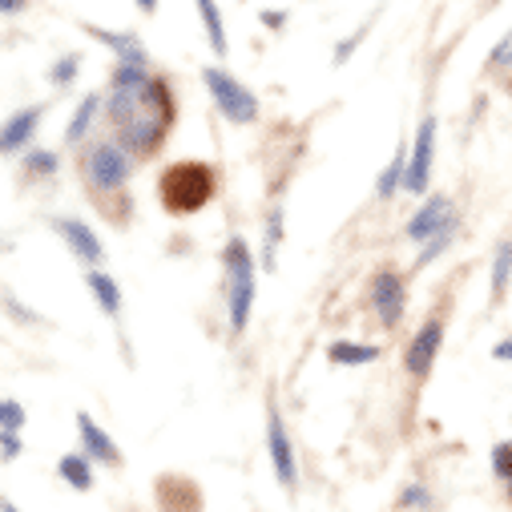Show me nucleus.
I'll return each instance as SVG.
<instances>
[{"instance_id": "9d476101", "label": "nucleus", "mask_w": 512, "mask_h": 512, "mask_svg": "<svg viewBox=\"0 0 512 512\" xmlns=\"http://www.w3.org/2000/svg\"><path fill=\"white\" fill-rule=\"evenodd\" d=\"M456 222V214H452V198L448 194H432L412 218H408V226H404V234L412 238V242H432L436 234H444L448 226Z\"/></svg>"}, {"instance_id": "4468645a", "label": "nucleus", "mask_w": 512, "mask_h": 512, "mask_svg": "<svg viewBox=\"0 0 512 512\" xmlns=\"http://www.w3.org/2000/svg\"><path fill=\"white\" fill-rule=\"evenodd\" d=\"M41 117H45V105H29V109L13 113V117L5 121V134H0V150H5V154H17V150H25V146H29V138L37 134Z\"/></svg>"}, {"instance_id": "2eb2a0df", "label": "nucleus", "mask_w": 512, "mask_h": 512, "mask_svg": "<svg viewBox=\"0 0 512 512\" xmlns=\"http://www.w3.org/2000/svg\"><path fill=\"white\" fill-rule=\"evenodd\" d=\"M101 109H105L101 93H89V97L77 101V109H73V117H69V130H65V142H69V146H81V142L89 138V130H93V121H97Z\"/></svg>"}, {"instance_id": "c85d7f7f", "label": "nucleus", "mask_w": 512, "mask_h": 512, "mask_svg": "<svg viewBox=\"0 0 512 512\" xmlns=\"http://www.w3.org/2000/svg\"><path fill=\"white\" fill-rule=\"evenodd\" d=\"M400 508H432V492L424 484H408L400 492Z\"/></svg>"}, {"instance_id": "393cba45", "label": "nucleus", "mask_w": 512, "mask_h": 512, "mask_svg": "<svg viewBox=\"0 0 512 512\" xmlns=\"http://www.w3.org/2000/svg\"><path fill=\"white\" fill-rule=\"evenodd\" d=\"M484 69H488V73H504V69H512V33H508V37H500V41L492 45V53H488Z\"/></svg>"}, {"instance_id": "72a5a7b5", "label": "nucleus", "mask_w": 512, "mask_h": 512, "mask_svg": "<svg viewBox=\"0 0 512 512\" xmlns=\"http://www.w3.org/2000/svg\"><path fill=\"white\" fill-rule=\"evenodd\" d=\"M0 9H5V17H13V13L25 9V0H0Z\"/></svg>"}, {"instance_id": "c9c22d12", "label": "nucleus", "mask_w": 512, "mask_h": 512, "mask_svg": "<svg viewBox=\"0 0 512 512\" xmlns=\"http://www.w3.org/2000/svg\"><path fill=\"white\" fill-rule=\"evenodd\" d=\"M5 512H21V508H17V504H5Z\"/></svg>"}, {"instance_id": "6e6552de", "label": "nucleus", "mask_w": 512, "mask_h": 512, "mask_svg": "<svg viewBox=\"0 0 512 512\" xmlns=\"http://www.w3.org/2000/svg\"><path fill=\"white\" fill-rule=\"evenodd\" d=\"M440 347H444V319H428L412 339H408V347H404V367H408V375H416V379H424L428 371H432V363H436V355H440Z\"/></svg>"}, {"instance_id": "7ed1b4c3", "label": "nucleus", "mask_w": 512, "mask_h": 512, "mask_svg": "<svg viewBox=\"0 0 512 512\" xmlns=\"http://www.w3.org/2000/svg\"><path fill=\"white\" fill-rule=\"evenodd\" d=\"M218 190V174L206 166V162H174L162 178H158V194H162V206L170 214H198Z\"/></svg>"}, {"instance_id": "f704fd0d", "label": "nucleus", "mask_w": 512, "mask_h": 512, "mask_svg": "<svg viewBox=\"0 0 512 512\" xmlns=\"http://www.w3.org/2000/svg\"><path fill=\"white\" fill-rule=\"evenodd\" d=\"M134 5H138L146 17H154V13H158V0H134Z\"/></svg>"}, {"instance_id": "f8f14e48", "label": "nucleus", "mask_w": 512, "mask_h": 512, "mask_svg": "<svg viewBox=\"0 0 512 512\" xmlns=\"http://www.w3.org/2000/svg\"><path fill=\"white\" fill-rule=\"evenodd\" d=\"M77 436H81V452H85L93 464H105V468H117V464H121L117 444L109 440V432H105L89 412H77Z\"/></svg>"}, {"instance_id": "9b49d317", "label": "nucleus", "mask_w": 512, "mask_h": 512, "mask_svg": "<svg viewBox=\"0 0 512 512\" xmlns=\"http://www.w3.org/2000/svg\"><path fill=\"white\" fill-rule=\"evenodd\" d=\"M53 230L65 238V246L73 250V259L77 263H85V267H101L105 263V246H101V238L93 234V226L89 222H81V218H53Z\"/></svg>"}, {"instance_id": "cd10ccee", "label": "nucleus", "mask_w": 512, "mask_h": 512, "mask_svg": "<svg viewBox=\"0 0 512 512\" xmlns=\"http://www.w3.org/2000/svg\"><path fill=\"white\" fill-rule=\"evenodd\" d=\"M25 408L17 404V400H5V404H0V428H5V432H21L25 428Z\"/></svg>"}, {"instance_id": "0eeeda50", "label": "nucleus", "mask_w": 512, "mask_h": 512, "mask_svg": "<svg viewBox=\"0 0 512 512\" xmlns=\"http://www.w3.org/2000/svg\"><path fill=\"white\" fill-rule=\"evenodd\" d=\"M432 154H436V117H424L416 142H412V158H408V174H404V190L408 194H424L432 182Z\"/></svg>"}, {"instance_id": "20e7f679", "label": "nucleus", "mask_w": 512, "mask_h": 512, "mask_svg": "<svg viewBox=\"0 0 512 512\" xmlns=\"http://www.w3.org/2000/svg\"><path fill=\"white\" fill-rule=\"evenodd\" d=\"M134 174V154L125 150L117 138L113 142H93L85 154H81V178L89 190L97 194H113L130 182Z\"/></svg>"}, {"instance_id": "dca6fc26", "label": "nucleus", "mask_w": 512, "mask_h": 512, "mask_svg": "<svg viewBox=\"0 0 512 512\" xmlns=\"http://www.w3.org/2000/svg\"><path fill=\"white\" fill-rule=\"evenodd\" d=\"M85 287H89V295L97 299V307H101L109 319H117V315H121V287H117L105 271L85 267Z\"/></svg>"}, {"instance_id": "a878e982", "label": "nucleus", "mask_w": 512, "mask_h": 512, "mask_svg": "<svg viewBox=\"0 0 512 512\" xmlns=\"http://www.w3.org/2000/svg\"><path fill=\"white\" fill-rule=\"evenodd\" d=\"M452 238H456V222H452L444 234H436L432 242H424V250H420V263H416V267H428L432 259H440V254L448 250V242H452Z\"/></svg>"}, {"instance_id": "2f4dec72", "label": "nucleus", "mask_w": 512, "mask_h": 512, "mask_svg": "<svg viewBox=\"0 0 512 512\" xmlns=\"http://www.w3.org/2000/svg\"><path fill=\"white\" fill-rule=\"evenodd\" d=\"M492 359H500V363H512V335H508V339H500V343L492 347Z\"/></svg>"}, {"instance_id": "f03ea898", "label": "nucleus", "mask_w": 512, "mask_h": 512, "mask_svg": "<svg viewBox=\"0 0 512 512\" xmlns=\"http://www.w3.org/2000/svg\"><path fill=\"white\" fill-rule=\"evenodd\" d=\"M222 275H226V315H230V331L242 335L250 323V307H254V283H259V267H254V254L246 246V238H226L222 246Z\"/></svg>"}, {"instance_id": "aec40b11", "label": "nucleus", "mask_w": 512, "mask_h": 512, "mask_svg": "<svg viewBox=\"0 0 512 512\" xmlns=\"http://www.w3.org/2000/svg\"><path fill=\"white\" fill-rule=\"evenodd\" d=\"M198 5V17H202V29H206V41H210V49L218 53V57H226V21H222V13H218V0H194Z\"/></svg>"}, {"instance_id": "473e14b6", "label": "nucleus", "mask_w": 512, "mask_h": 512, "mask_svg": "<svg viewBox=\"0 0 512 512\" xmlns=\"http://www.w3.org/2000/svg\"><path fill=\"white\" fill-rule=\"evenodd\" d=\"M263 25H267V29H283V25H287V13H275V9H267V13H263Z\"/></svg>"}, {"instance_id": "ddd939ff", "label": "nucleus", "mask_w": 512, "mask_h": 512, "mask_svg": "<svg viewBox=\"0 0 512 512\" xmlns=\"http://www.w3.org/2000/svg\"><path fill=\"white\" fill-rule=\"evenodd\" d=\"M85 33H89L97 45H105L117 61L150 65V53H146V45H142V37H138V33H113V29H101V25H85Z\"/></svg>"}, {"instance_id": "39448f33", "label": "nucleus", "mask_w": 512, "mask_h": 512, "mask_svg": "<svg viewBox=\"0 0 512 512\" xmlns=\"http://www.w3.org/2000/svg\"><path fill=\"white\" fill-rule=\"evenodd\" d=\"M202 85H206L214 109H218L230 125H250L254 117H259V97H254L238 77H230L226 69L206 65V69H202Z\"/></svg>"}, {"instance_id": "412c9836", "label": "nucleus", "mask_w": 512, "mask_h": 512, "mask_svg": "<svg viewBox=\"0 0 512 512\" xmlns=\"http://www.w3.org/2000/svg\"><path fill=\"white\" fill-rule=\"evenodd\" d=\"M508 283H512V238H500L492 254V303L504 299Z\"/></svg>"}, {"instance_id": "5701e85b", "label": "nucleus", "mask_w": 512, "mask_h": 512, "mask_svg": "<svg viewBox=\"0 0 512 512\" xmlns=\"http://www.w3.org/2000/svg\"><path fill=\"white\" fill-rule=\"evenodd\" d=\"M77 73H81V57H77V53H65V57H57V65L49 69V81H53L57 89H69V85L77 81Z\"/></svg>"}, {"instance_id": "423d86ee", "label": "nucleus", "mask_w": 512, "mask_h": 512, "mask_svg": "<svg viewBox=\"0 0 512 512\" xmlns=\"http://www.w3.org/2000/svg\"><path fill=\"white\" fill-rule=\"evenodd\" d=\"M267 448H271L275 480H279L283 488H295V484H299V460H295V448H291L287 424H283V416H279V408H275V404L267 408Z\"/></svg>"}, {"instance_id": "7c9ffc66", "label": "nucleus", "mask_w": 512, "mask_h": 512, "mask_svg": "<svg viewBox=\"0 0 512 512\" xmlns=\"http://www.w3.org/2000/svg\"><path fill=\"white\" fill-rule=\"evenodd\" d=\"M25 452V444H21V436L17 432H5V460H17Z\"/></svg>"}, {"instance_id": "1a4fd4ad", "label": "nucleus", "mask_w": 512, "mask_h": 512, "mask_svg": "<svg viewBox=\"0 0 512 512\" xmlns=\"http://www.w3.org/2000/svg\"><path fill=\"white\" fill-rule=\"evenodd\" d=\"M371 307H375L383 327H400L404 307H408V291H404V279L396 271H379L371 279Z\"/></svg>"}, {"instance_id": "6ab92c4d", "label": "nucleus", "mask_w": 512, "mask_h": 512, "mask_svg": "<svg viewBox=\"0 0 512 512\" xmlns=\"http://www.w3.org/2000/svg\"><path fill=\"white\" fill-rule=\"evenodd\" d=\"M327 359H331L335 367H367V363H375V359H379V347L339 339V343H331V347H327Z\"/></svg>"}, {"instance_id": "a211bd4d", "label": "nucleus", "mask_w": 512, "mask_h": 512, "mask_svg": "<svg viewBox=\"0 0 512 512\" xmlns=\"http://www.w3.org/2000/svg\"><path fill=\"white\" fill-rule=\"evenodd\" d=\"M404 174H408V146L400 142L396 154H392V162L383 166L379 178H375V194H379V198H396V190L404 186Z\"/></svg>"}, {"instance_id": "f257e3e1", "label": "nucleus", "mask_w": 512, "mask_h": 512, "mask_svg": "<svg viewBox=\"0 0 512 512\" xmlns=\"http://www.w3.org/2000/svg\"><path fill=\"white\" fill-rule=\"evenodd\" d=\"M105 117L113 125L117 142L134 158H146L166 142L170 125L178 117V105H174L170 85L162 77H150L142 89H109Z\"/></svg>"}, {"instance_id": "b1692460", "label": "nucleus", "mask_w": 512, "mask_h": 512, "mask_svg": "<svg viewBox=\"0 0 512 512\" xmlns=\"http://www.w3.org/2000/svg\"><path fill=\"white\" fill-rule=\"evenodd\" d=\"M492 476L512 492V444H508V440H500V444L492 448Z\"/></svg>"}, {"instance_id": "f3484780", "label": "nucleus", "mask_w": 512, "mask_h": 512, "mask_svg": "<svg viewBox=\"0 0 512 512\" xmlns=\"http://www.w3.org/2000/svg\"><path fill=\"white\" fill-rule=\"evenodd\" d=\"M57 472H61V480L69 484V488H77V492H89L97 480H93V460L85 456V452H69V456H61L57 460Z\"/></svg>"}, {"instance_id": "bb28decb", "label": "nucleus", "mask_w": 512, "mask_h": 512, "mask_svg": "<svg viewBox=\"0 0 512 512\" xmlns=\"http://www.w3.org/2000/svg\"><path fill=\"white\" fill-rule=\"evenodd\" d=\"M279 238H283V206H275V210H271V218H267V267H275Z\"/></svg>"}, {"instance_id": "c756f323", "label": "nucleus", "mask_w": 512, "mask_h": 512, "mask_svg": "<svg viewBox=\"0 0 512 512\" xmlns=\"http://www.w3.org/2000/svg\"><path fill=\"white\" fill-rule=\"evenodd\" d=\"M363 37H367V29H359L351 41H339V45H335V65H343V61H347V57H351V53L363 45Z\"/></svg>"}, {"instance_id": "4be33fe9", "label": "nucleus", "mask_w": 512, "mask_h": 512, "mask_svg": "<svg viewBox=\"0 0 512 512\" xmlns=\"http://www.w3.org/2000/svg\"><path fill=\"white\" fill-rule=\"evenodd\" d=\"M57 170H61V158H57L53 150H33V154H25V178H29V182L53 178Z\"/></svg>"}]
</instances>
